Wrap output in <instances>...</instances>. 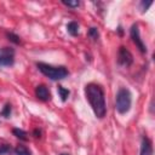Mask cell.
I'll list each match as a JSON object with an SVG mask.
<instances>
[{
    "label": "cell",
    "mask_w": 155,
    "mask_h": 155,
    "mask_svg": "<svg viewBox=\"0 0 155 155\" xmlns=\"http://www.w3.org/2000/svg\"><path fill=\"white\" fill-rule=\"evenodd\" d=\"M85 97L88 101L94 115L98 119H103L107 114L105 94L101 85L90 82L85 86Z\"/></svg>",
    "instance_id": "6da1fadb"
},
{
    "label": "cell",
    "mask_w": 155,
    "mask_h": 155,
    "mask_svg": "<svg viewBox=\"0 0 155 155\" xmlns=\"http://www.w3.org/2000/svg\"><path fill=\"white\" fill-rule=\"evenodd\" d=\"M36 67L38 69L45 75L47 76L48 79L56 81V80H62L64 78L68 76L69 71L65 67H56V65H51V64H47V63H44V62H38L36 63Z\"/></svg>",
    "instance_id": "7a4b0ae2"
},
{
    "label": "cell",
    "mask_w": 155,
    "mask_h": 155,
    "mask_svg": "<svg viewBox=\"0 0 155 155\" xmlns=\"http://www.w3.org/2000/svg\"><path fill=\"white\" fill-rule=\"evenodd\" d=\"M132 105V94L128 88L121 87L119 88L115 98V108L119 114H126Z\"/></svg>",
    "instance_id": "3957f363"
},
{
    "label": "cell",
    "mask_w": 155,
    "mask_h": 155,
    "mask_svg": "<svg viewBox=\"0 0 155 155\" xmlns=\"http://www.w3.org/2000/svg\"><path fill=\"white\" fill-rule=\"evenodd\" d=\"M15 63V50L12 47L0 48V67H10Z\"/></svg>",
    "instance_id": "277c9868"
},
{
    "label": "cell",
    "mask_w": 155,
    "mask_h": 155,
    "mask_svg": "<svg viewBox=\"0 0 155 155\" xmlns=\"http://www.w3.org/2000/svg\"><path fill=\"white\" fill-rule=\"evenodd\" d=\"M117 63L120 65H122V67H130L133 63V56H132V53L125 46H120V48H119Z\"/></svg>",
    "instance_id": "5b68a950"
},
{
    "label": "cell",
    "mask_w": 155,
    "mask_h": 155,
    "mask_svg": "<svg viewBox=\"0 0 155 155\" xmlns=\"http://www.w3.org/2000/svg\"><path fill=\"white\" fill-rule=\"evenodd\" d=\"M130 35H131V39L133 40V42L136 44V46L139 48V51H140L142 53H145V52H147V46H145V44L143 42V40L140 39L138 24H133V25L131 27Z\"/></svg>",
    "instance_id": "8992f818"
},
{
    "label": "cell",
    "mask_w": 155,
    "mask_h": 155,
    "mask_svg": "<svg viewBox=\"0 0 155 155\" xmlns=\"http://www.w3.org/2000/svg\"><path fill=\"white\" fill-rule=\"evenodd\" d=\"M35 96L38 97V99L42 101V102H47L51 99V93L48 91V88L45 85H39L35 88Z\"/></svg>",
    "instance_id": "52a82bcc"
},
{
    "label": "cell",
    "mask_w": 155,
    "mask_h": 155,
    "mask_svg": "<svg viewBox=\"0 0 155 155\" xmlns=\"http://www.w3.org/2000/svg\"><path fill=\"white\" fill-rule=\"evenodd\" d=\"M139 155H153V145H151V140H150L147 136H144V137L142 138Z\"/></svg>",
    "instance_id": "ba28073f"
},
{
    "label": "cell",
    "mask_w": 155,
    "mask_h": 155,
    "mask_svg": "<svg viewBox=\"0 0 155 155\" xmlns=\"http://www.w3.org/2000/svg\"><path fill=\"white\" fill-rule=\"evenodd\" d=\"M67 30H68V33H69L71 36H76V35L79 34V24H78L76 22L71 21V22H69V23L67 24Z\"/></svg>",
    "instance_id": "9c48e42d"
},
{
    "label": "cell",
    "mask_w": 155,
    "mask_h": 155,
    "mask_svg": "<svg viewBox=\"0 0 155 155\" xmlns=\"http://www.w3.org/2000/svg\"><path fill=\"white\" fill-rule=\"evenodd\" d=\"M57 91H58V94H59V97H61V101H62V102H65V101L68 99V97H69V94H70V92H69V90L59 85V86L57 87Z\"/></svg>",
    "instance_id": "30bf717a"
},
{
    "label": "cell",
    "mask_w": 155,
    "mask_h": 155,
    "mask_svg": "<svg viewBox=\"0 0 155 155\" xmlns=\"http://www.w3.org/2000/svg\"><path fill=\"white\" fill-rule=\"evenodd\" d=\"M12 133H13V136H16L18 139H21V140H28V134H27V132L24 131V130H22V128H13L12 130Z\"/></svg>",
    "instance_id": "8fae6325"
},
{
    "label": "cell",
    "mask_w": 155,
    "mask_h": 155,
    "mask_svg": "<svg viewBox=\"0 0 155 155\" xmlns=\"http://www.w3.org/2000/svg\"><path fill=\"white\" fill-rule=\"evenodd\" d=\"M15 154L16 155H31L30 150L24 145H17L15 148Z\"/></svg>",
    "instance_id": "7c38bea8"
},
{
    "label": "cell",
    "mask_w": 155,
    "mask_h": 155,
    "mask_svg": "<svg viewBox=\"0 0 155 155\" xmlns=\"http://www.w3.org/2000/svg\"><path fill=\"white\" fill-rule=\"evenodd\" d=\"M87 34H88V38L91 40H93V41H97L98 38H99V33H98V29L96 27H91L88 29V33Z\"/></svg>",
    "instance_id": "4fadbf2b"
},
{
    "label": "cell",
    "mask_w": 155,
    "mask_h": 155,
    "mask_svg": "<svg viewBox=\"0 0 155 155\" xmlns=\"http://www.w3.org/2000/svg\"><path fill=\"white\" fill-rule=\"evenodd\" d=\"M11 104L10 103H6L5 105H4V108H2V110L0 111V115L1 116H4V117H6V119H8L10 116H11Z\"/></svg>",
    "instance_id": "5bb4252c"
},
{
    "label": "cell",
    "mask_w": 155,
    "mask_h": 155,
    "mask_svg": "<svg viewBox=\"0 0 155 155\" xmlns=\"http://www.w3.org/2000/svg\"><path fill=\"white\" fill-rule=\"evenodd\" d=\"M6 36H7V38H8V40H10L11 42H13V44H19V42H21L19 36H18V35H16L15 33H6Z\"/></svg>",
    "instance_id": "9a60e30c"
},
{
    "label": "cell",
    "mask_w": 155,
    "mask_h": 155,
    "mask_svg": "<svg viewBox=\"0 0 155 155\" xmlns=\"http://www.w3.org/2000/svg\"><path fill=\"white\" fill-rule=\"evenodd\" d=\"M62 4L65 5V6H68V7H73V8H75V7H78L80 5V2L78 0H75V1H65V0H63Z\"/></svg>",
    "instance_id": "2e32d148"
},
{
    "label": "cell",
    "mask_w": 155,
    "mask_h": 155,
    "mask_svg": "<svg viewBox=\"0 0 155 155\" xmlns=\"http://www.w3.org/2000/svg\"><path fill=\"white\" fill-rule=\"evenodd\" d=\"M151 5H153V1H147V2H145V1H142V2H140L142 12H145V11H147Z\"/></svg>",
    "instance_id": "e0dca14e"
},
{
    "label": "cell",
    "mask_w": 155,
    "mask_h": 155,
    "mask_svg": "<svg viewBox=\"0 0 155 155\" xmlns=\"http://www.w3.org/2000/svg\"><path fill=\"white\" fill-rule=\"evenodd\" d=\"M10 147L7 145V144H2V145H0V155H5V154H7V153H10Z\"/></svg>",
    "instance_id": "ac0fdd59"
},
{
    "label": "cell",
    "mask_w": 155,
    "mask_h": 155,
    "mask_svg": "<svg viewBox=\"0 0 155 155\" xmlns=\"http://www.w3.org/2000/svg\"><path fill=\"white\" fill-rule=\"evenodd\" d=\"M40 134H41V132L39 130H34V137L35 138H40Z\"/></svg>",
    "instance_id": "d6986e66"
},
{
    "label": "cell",
    "mask_w": 155,
    "mask_h": 155,
    "mask_svg": "<svg viewBox=\"0 0 155 155\" xmlns=\"http://www.w3.org/2000/svg\"><path fill=\"white\" fill-rule=\"evenodd\" d=\"M61 155H69V154H65V153H62Z\"/></svg>",
    "instance_id": "ffe728a7"
}]
</instances>
